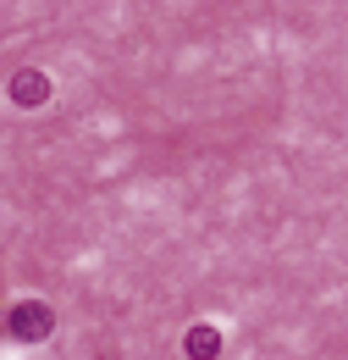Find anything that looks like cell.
I'll return each mask as SVG.
<instances>
[{
    "label": "cell",
    "mask_w": 348,
    "mask_h": 360,
    "mask_svg": "<svg viewBox=\"0 0 348 360\" xmlns=\"http://www.w3.org/2000/svg\"><path fill=\"white\" fill-rule=\"evenodd\" d=\"M50 327H55V316H50L44 300H22V305H11V338L39 344V338H50Z\"/></svg>",
    "instance_id": "cell-1"
},
{
    "label": "cell",
    "mask_w": 348,
    "mask_h": 360,
    "mask_svg": "<svg viewBox=\"0 0 348 360\" xmlns=\"http://www.w3.org/2000/svg\"><path fill=\"white\" fill-rule=\"evenodd\" d=\"M11 100H17V105H44V100H50V78H44V72H17V78H11Z\"/></svg>",
    "instance_id": "cell-2"
},
{
    "label": "cell",
    "mask_w": 348,
    "mask_h": 360,
    "mask_svg": "<svg viewBox=\"0 0 348 360\" xmlns=\"http://www.w3.org/2000/svg\"><path fill=\"white\" fill-rule=\"evenodd\" d=\"M182 349H188V360H216L221 355V333L216 327H188Z\"/></svg>",
    "instance_id": "cell-3"
}]
</instances>
